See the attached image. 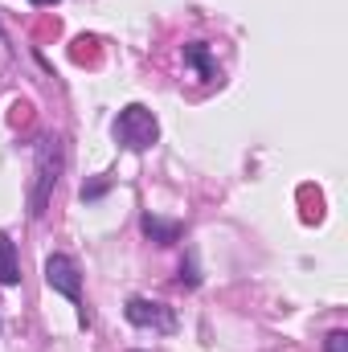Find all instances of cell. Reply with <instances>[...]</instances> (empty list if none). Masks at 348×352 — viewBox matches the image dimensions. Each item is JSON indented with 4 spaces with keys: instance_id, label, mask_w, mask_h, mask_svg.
<instances>
[{
    "instance_id": "obj_1",
    "label": "cell",
    "mask_w": 348,
    "mask_h": 352,
    "mask_svg": "<svg viewBox=\"0 0 348 352\" xmlns=\"http://www.w3.org/2000/svg\"><path fill=\"white\" fill-rule=\"evenodd\" d=\"M62 164H66V156H62V140L45 135V140L37 144V164H33V192H29V213H33V217L45 213L50 192H54V184H58Z\"/></svg>"
},
{
    "instance_id": "obj_2",
    "label": "cell",
    "mask_w": 348,
    "mask_h": 352,
    "mask_svg": "<svg viewBox=\"0 0 348 352\" xmlns=\"http://www.w3.org/2000/svg\"><path fill=\"white\" fill-rule=\"evenodd\" d=\"M156 135H160V127H156V115H152L148 107L131 102V107H123V111H119V119H115V140H119L123 148L144 152V148H152V144H156Z\"/></svg>"
},
{
    "instance_id": "obj_3",
    "label": "cell",
    "mask_w": 348,
    "mask_h": 352,
    "mask_svg": "<svg viewBox=\"0 0 348 352\" xmlns=\"http://www.w3.org/2000/svg\"><path fill=\"white\" fill-rule=\"evenodd\" d=\"M45 283H50L58 295L74 299V303H78V295H83V274H78L74 258H66V254H54V258L45 263Z\"/></svg>"
},
{
    "instance_id": "obj_4",
    "label": "cell",
    "mask_w": 348,
    "mask_h": 352,
    "mask_svg": "<svg viewBox=\"0 0 348 352\" xmlns=\"http://www.w3.org/2000/svg\"><path fill=\"white\" fill-rule=\"evenodd\" d=\"M127 320H131L135 328H156V332H173L176 328L173 307L152 303V299H127Z\"/></svg>"
},
{
    "instance_id": "obj_5",
    "label": "cell",
    "mask_w": 348,
    "mask_h": 352,
    "mask_svg": "<svg viewBox=\"0 0 348 352\" xmlns=\"http://www.w3.org/2000/svg\"><path fill=\"white\" fill-rule=\"evenodd\" d=\"M21 283V266H17V246L8 234H0V287H17Z\"/></svg>"
},
{
    "instance_id": "obj_6",
    "label": "cell",
    "mask_w": 348,
    "mask_h": 352,
    "mask_svg": "<svg viewBox=\"0 0 348 352\" xmlns=\"http://www.w3.org/2000/svg\"><path fill=\"white\" fill-rule=\"evenodd\" d=\"M180 230H184L180 221H160V217H152V213L144 217V234H148L156 246H173V242H180Z\"/></svg>"
},
{
    "instance_id": "obj_7",
    "label": "cell",
    "mask_w": 348,
    "mask_h": 352,
    "mask_svg": "<svg viewBox=\"0 0 348 352\" xmlns=\"http://www.w3.org/2000/svg\"><path fill=\"white\" fill-rule=\"evenodd\" d=\"M184 62L188 66H197L201 70V78H213L217 70H213V58H209V50L205 45H184Z\"/></svg>"
},
{
    "instance_id": "obj_8",
    "label": "cell",
    "mask_w": 348,
    "mask_h": 352,
    "mask_svg": "<svg viewBox=\"0 0 348 352\" xmlns=\"http://www.w3.org/2000/svg\"><path fill=\"white\" fill-rule=\"evenodd\" d=\"M324 349L328 352H348V332H332V336L324 340Z\"/></svg>"
},
{
    "instance_id": "obj_9",
    "label": "cell",
    "mask_w": 348,
    "mask_h": 352,
    "mask_svg": "<svg viewBox=\"0 0 348 352\" xmlns=\"http://www.w3.org/2000/svg\"><path fill=\"white\" fill-rule=\"evenodd\" d=\"M102 192H107V184H102V180H98V184H83V197H87V201L102 197Z\"/></svg>"
},
{
    "instance_id": "obj_10",
    "label": "cell",
    "mask_w": 348,
    "mask_h": 352,
    "mask_svg": "<svg viewBox=\"0 0 348 352\" xmlns=\"http://www.w3.org/2000/svg\"><path fill=\"white\" fill-rule=\"evenodd\" d=\"M33 4H58V0H33Z\"/></svg>"
}]
</instances>
